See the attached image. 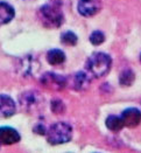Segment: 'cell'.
I'll list each match as a JSON object with an SVG mask.
<instances>
[{"instance_id": "obj_16", "label": "cell", "mask_w": 141, "mask_h": 153, "mask_svg": "<svg viewBox=\"0 0 141 153\" xmlns=\"http://www.w3.org/2000/svg\"><path fill=\"white\" fill-rule=\"evenodd\" d=\"M105 41V35L100 30H94L91 35H90V42L94 46H99Z\"/></svg>"}, {"instance_id": "obj_18", "label": "cell", "mask_w": 141, "mask_h": 153, "mask_svg": "<svg viewBox=\"0 0 141 153\" xmlns=\"http://www.w3.org/2000/svg\"><path fill=\"white\" fill-rule=\"evenodd\" d=\"M140 59H141V57H140Z\"/></svg>"}, {"instance_id": "obj_14", "label": "cell", "mask_w": 141, "mask_h": 153, "mask_svg": "<svg viewBox=\"0 0 141 153\" xmlns=\"http://www.w3.org/2000/svg\"><path fill=\"white\" fill-rule=\"evenodd\" d=\"M134 78H135L134 73L131 69H126V70H124L120 74V76H119V83L121 85H124V87H128V85H131L134 82Z\"/></svg>"}, {"instance_id": "obj_7", "label": "cell", "mask_w": 141, "mask_h": 153, "mask_svg": "<svg viewBox=\"0 0 141 153\" xmlns=\"http://www.w3.org/2000/svg\"><path fill=\"white\" fill-rule=\"evenodd\" d=\"M121 118L125 126L135 128L141 123V111L137 108H129L121 114Z\"/></svg>"}, {"instance_id": "obj_9", "label": "cell", "mask_w": 141, "mask_h": 153, "mask_svg": "<svg viewBox=\"0 0 141 153\" xmlns=\"http://www.w3.org/2000/svg\"><path fill=\"white\" fill-rule=\"evenodd\" d=\"M90 81L91 79H90L89 75H86L83 71H79V73L75 74L71 78V87H72V89L82 91V90L88 89V87L90 85Z\"/></svg>"}, {"instance_id": "obj_15", "label": "cell", "mask_w": 141, "mask_h": 153, "mask_svg": "<svg viewBox=\"0 0 141 153\" xmlns=\"http://www.w3.org/2000/svg\"><path fill=\"white\" fill-rule=\"evenodd\" d=\"M77 35L74 33V32H70V30H68V32H65L63 33L62 35H61V41H62V43L64 45H66V46H75L77 43Z\"/></svg>"}, {"instance_id": "obj_12", "label": "cell", "mask_w": 141, "mask_h": 153, "mask_svg": "<svg viewBox=\"0 0 141 153\" xmlns=\"http://www.w3.org/2000/svg\"><path fill=\"white\" fill-rule=\"evenodd\" d=\"M47 61L51 65H58L65 61V54L61 49H51L47 53Z\"/></svg>"}, {"instance_id": "obj_11", "label": "cell", "mask_w": 141, "mask_h": 153, "mask_svg": "<svg viewBox=\"0 0 141 153\" xmlns=\"http://www.w3.org/2000/svg\"><path fill=\"white\" fill-rule=\"evenodd\" d=\"M14 18V8L10 4L1 1L0 4V19H1V24H8L11 20Z\"/></svg>"}, {"instance_id": "obj_2", "label": "cell", "mask_w": 141, "mask_h": 153, "mask_svg": "<svg viewBox=\"0 0 141 153\" xmlns=\"http://www.w3.org/2000/svg\"><path fill=\"white\" fill-rule=\"evenodd\" d=\"M38 18L43 26L48 28H57L62 25L64 20V15L58 2L47 4L38 10Z\"/></svg>"}, {"instance_id": "obj_4", "label": "cell", "mask_w": 141, "mask_h": 153, "mask_svg": "<svg viewBox=\"0 0 141 153\" xmlns=\"http://www.w3.org/2000/svg\"><path fill=\"white\" fill-rule=\"evenodd\" d=\"M43 103L42 96L36 91H28L21 95L20 97V104L27 111H34L41 108Z\"/></svg>"}, {"instance_id": "obj_13", "label": "cell", "mask_w": 141, "mask_h": 153, "mask_svg": "<svg viewBox=\"0 0 141 153\" xmlns=\"http://www.w3.org/2000/svg\"><path fill=\"white\" fill-rule=\"evenodd\" d=\"M105 124H106V128H109V130H111V131H113V132H118V131H120L121 128L125 126L124 122H123V118L114 115L109 116L106 118Z\"/></svg>"}, {"instance_id": "obj_1", "label": "cell", "mask_w": 141, "mask_h": 153, "mask_svg": "<svg viewBox=\"0 0 141 153\" xmlns=\"http://www.w3.org/2000/svg\"><path fill=\"white\" fill-rule=\"evenodd\" d=\"M112 65L111 57L105 53H94L90 56L86 62V70L91 76L99 78L105 76Z\"/></svg>"}, {"instance_id": "obj_3", "label": "cell", "mask_w": 141, "mask_h": 153, "mask_svg": "<svg viewBox=\"0 0 141 153\" xmlns=\"http://www.w3.org/2000/svg\"><path fill=\"white\" fill-rule=\"evenodd\" d=\"M72 137V128L64 122L52 124L47 131V139L51 145H61L70 141Z\"/></svg>"}, {"instance_id": "obj_17", "label": "cell", "mask_w": 141, "mask_h": 153, "mask_svg": "<svg viewBox=\"0 0 141 153\" xmlns=\"http://www.w3.org/2000/svg\"><path fill=\"white\" fill-rule=\"evenodd\" d=\"M64 104L61 101H58V100H55V101H52L51 102V110H52V112H56V114H61V112H63L64 111Z\"/></svg>"}, {"instance_id": "obj_5", "label": "cell", "mask_w": 141, "mask_h": 153, "mask_svg": "<svg viewBox=\"0 0 141 153\" xmlns=\"http://www.w3.org/2000/svg\"><path fill=\"white\" fill-rule=\"evenodd\" d=\"M102 8L100 0H78L77 10L83 16H92L96 15Z\"/></svg>"}, {"instance_id": "obj_10", "label": "cell", "mask_w": 141, "mask_h": 153, "mask_svg": "<svg viewBox=\"0 0 141 153\" xmlns=\"http://www.w3.org/2000/svg\"><path fill=\"white\" fill-rule=\"evenodd\" d=\"M16 106L15 102L7 95H1V115L2 117L7 118L15 114Z\"/></svg>"}, {"instance_id": "obj_6", "label": "cell", "mask_w": 141, "mask_h": 153, "mask_svg": "<svg viewBox=\"0 0 141 153\" xmlns=\"http://www.w3.org/2000/svg\"><path fill=\"white\" fill-rule=\"evenodd\" d=\"M41 83L52 90H62L64 89L65 84H66V79L63 76H60L57 74L54 73H47L46 75H43L41 78Z\"/></svg>"}, {"instance_id": "obj_8", "label": "cell", "mask_w": 141, "mask_h": 153, "mask_svg": "<svg viewBox=\"0 0 141 153\" xmlns=\"http://www.w3.org/2000/svg\"><path fill=\"white\" fill-rule=\"evenodd\" d=\"M20 140L19 132L13 128L4 126L0 128V143L2 145H12Z\"/></svg>"}]
</instances>
